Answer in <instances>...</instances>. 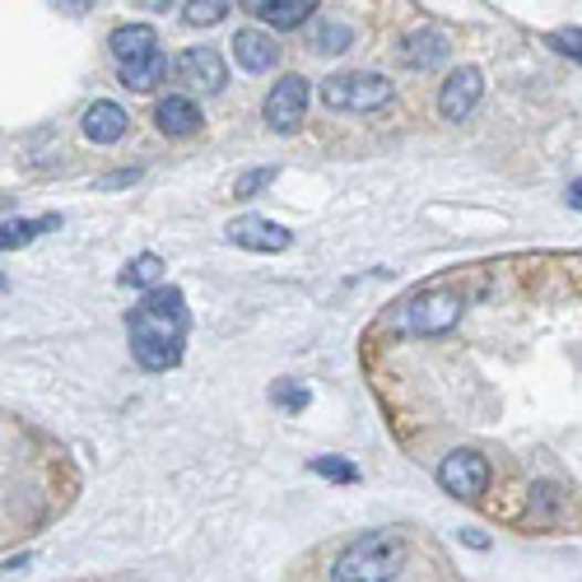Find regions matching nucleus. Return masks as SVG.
Wrapping results in <instances>:
<instances>
[{
    "instance_id": "39448f33",
    "label": "nucleus",
    "mask_w": 582,
    "mask_h": 582,
    "mask_svg": "<svg viewBox=\"0 0 582 582\" xmlns=\"http://www.w3.org/2000/svg\"><path fill=\"white\" fill-rule=\"evenodd\" d=\"M438 485L447 489L453 499H480L489 489V461L471 447H457V453H447L443 466H438Z\"/></svg>"
},
{
    "instance_id": "393cba45",
    "label": "nucleus",
    "mask_w": 582,
    "mask_h": 582,
    "mask_svg": "<svg viewBox=\"0 0 582 582\" xmlns=\"http://www.w3.org/2000/svg\"><path fill=\"white\" fill-rule=\"evenodd\" d=\"M136 168H131V173H112V177H103V187H126V183H136Z\"/></svg>"
},
{
    "instance_id": "9b49d317",
    "label": "nucleus",
    "mask_w": 582,
    "mask_h": 582,
    "mask_svg": "<svg viewBox=\"0 0 582 582\" xmlns=\"http://www.w3.org/2000/svg\"><path fill=\"white\" fill-rule=\"evenodd\" d=\"M107 48H112V56H117V65L126 71V65H141L145 56L159 52V33H154L149 24H122V29H112Z\"/></svg>"
},
{
    "instance_id": "f257e3e1",
    "label": "nucleus",
    "mask_w": 582,
    "mask_h": 582,
    "mask_svg": "<svg viewBox=\"0 0 582 582\" xmlns=\"http://www.w3.org/2000/svg\"><path fill=\"white\" fill-rule=\"evenodd\" d=\"M187 326L191 312L183 289L159 284L141 294V303L126 312V331H131V354L145 373H168L183 364V345H187Z\"/></svg>"
},
{
    "instance_id": "a878e982",
    "label": "nucleus",
    "mask_w": 582,
    "mask_h": 582,
    "mask_svg": "<svg viewBox=\"0 0 582 582\" xmlns=\"http://www.w3.org/2000/svg\"><path fill=\"white\" fill-rule=\"evenodd\" d=\"M461 541H466V545H476V550H485V545H489L480 531H461Z\"/></svg>"
},
{
    "instance_id": "1a4fd4ad",
    "label": "nucleus",
    "mask_w": 582,
    "mask_h": 582,
    "mask_svg": "<svg viewBox=\"0 0 582 582\" xmlns=\"http://www.w3.org/2000/svg\"><path fill=\"white\" fill-rule=\"evenodd\" d=\"M177 80L187 89H200V94H219L224 84H229V65L215 48H187L177 56Z\"/></svg>"
},
{
    "instance_id": "f03ea898",
    "label": "nucleus",
    "mask_w": 582,
    "mask_h": 582,
    "mask_svg": "<svg viewBox=\"0 0 582 582\" xmlns=\"http://www.w3.org/2000/svg\"><path fill=\"white\" fill-rule=\"evenodd\" d=\"M410 559V545L396 531H368L350 541L331 564V582H392Z\"/></svg>"
},
{
    "instance_id": "f8f14e48",
    "label": "nucleus",
    "mask_w": 582,
    "mask_h": 582,
    "mask_svg": "<svg viewBox=\"0 0 582 582\" xmlns=\"http://www.w3.org/2000/svg\"><path fill=\"white\" fill-rule=\"evenodd\" d=\"M80 126H84V136L94 141V145H117L122 136H126V126H131V117H126V107H117V103H89V112L80 117Z\"/></svg>"
},
{
    "instance_id": "7ed1b4c3",
    "label": "nucleus",
    "mask_w": 582,
    "mask_h": 582,
    "mask_svg": "<svg viewBox=\"0 0 582 582\" xmlns=\"http://www.w3.org/2000/svg\"><path fill=\"white\" fill-rule=\"evenodd\" d=\"M322 103L331 112H377L392 103V84L377 71H341L322 84Z\"/></svg>"
},
{
    "instance_id": "bb28decb",
    "label": "nucleus",
    "mask_w": 582,
    "mask_h": 582,
    "mask_svg": "<svg viewBox=\"0 0 582 582\" xmlns=\"http://www.w3.org/2000/svg\"><path fill=\"white\" fill-rule=\"evenodd\" d=\"M564 200H569V206H573V210L582 206V183H578V177H573V187H569V196H564Z\"/></svg>"
},
{
    "instance_id": "6e6552de",
    "label": "nucleus",
    "mask_w": 582,
    "mask_h": 582,
    "mask_svg": "<svg viewBox=\"0 0 582 582\" xmlns=\"http://www.w3.org/2000/svg\"><path fill=\"white\" fill-rule=\"evenodd\" d=\"M480 98H485V75L476 71V65H461V71H453V75L443 80L438 112H443L447 122H461V117H471Z\"/></svg>"
},
{
    "instance_id": "aec40b11",
    "label": "nucleus",
    "mask_w": 582,
    "mask_h": 582,
    "mask_svg": "<svg viewBox=\"0 0 582 582\" xmlns=\"http://www.w3.org/2000/svg\"><path fill=\"white\" fill-rule=\"evenodd\" d=\"M312 48H318L322 56H341L354 48V33L350 24H318V38H312Z\"/></svg>"
},
{
    "instance_id": "cd10ccee",
    "label": "nucleus",
    "mask_w": 582,
    "mask_h": 582,
    "mask_svg": "<svg viewBox=\"0 0 582 582\" xmlns=\"http://www.w3.org/2000/svg\"><path fill=\"white\" fill-rule=\"evenodd\" d=\"M0 289H6V276H0Z\"/></svg>"
},
{
    "instance_id": "4be33fe9",
    "label": "nucleus",
    "mask_w": 582,
    "mask_h": 582,
    "mask_svg": "<svg viewBox=\"0 0 582 582\" xmlns=\"http://www.w3.org/2000/svg\"><path fill=\"white\" fill-rule=\"evenodd\" d=\"M312 471L326 476V480H345V485L360 480V466L345 461V457H312Z\"/></svg>"
},
{
    "instance_id": "4468645a",
    "label": "nucleus",
    "mask_w": 582,
    "mask_h": 582,
    "mask_svg": "<svg viewBox=\"0 0 582 582\" xmlns=\"http://www.w3.org/2000/svg\"><path fill=\"white\" fill-rule=\"evenodd\" d=\"M154 122H159L164 136L183 141V136H196L200 131V107L187 94H168V98H159V107H154Z\"/></svg>"
},
{
    "instance_id": "2eb2a0df",
    "label": "nucleus",
    "mask_w": 582,
    "mask_h": 582,
    "mask_svg": "<svg viewBox=\"0 0 582 582\" xmlns=\"http://www.w3.org/2000/svg\"><path fill=\"white\" fill-rule=\"evenodd\" d=\"M248 10L261 19V24H271L276 33H284V29H303L318 6H312V0H252Z\"/></svg>"
},
{
    "instance_id": "412c9836",
    "label": "nucleus",
    "mask_w": 582,
    "mask_h": 582,
    "mask_svg": "<svg viewBox=\"0 0 582 582\" xmlns=\"http://www.w3.org/2000/svg\"><path fill=\"white\" fill-rule=\"evenodd\" d=\"M271 183H276V164H266V168H248V173H238L233 196H238V200H252V196H261Z\"/></svg>"
},
{
    "instance_id": "9d476101",
    "label": "nucleus",
    "mask_w": 582,
    "mask_h": 582,
    "mask_svg": "<svg viewBox=\"0 0 582 582\" xmlns=\"http://www.w3.org/2000/svg\"><path fill=\"white\" fill-rule=\"evenodd\" d=\"M447 56H453V42H447V33H438V29H415L406 42H401V61H406L410 71H438Z\"/></svg>"
},
{
    "instance_id": "f3484780",
    "label": "nucleus",
    "mask_w": 582,
    "mask_h": 582,
    "mask_svg": "<svg viewBox=\"0 0 582 582\" xmlns=\"http://www.w3.org/2000/svg\"><path fill=\"white\" fill-rule=\"evenodd\" d=\"M122 284H126V289H141V294L159 289V284H164V257H154V252L131 257L126 271H122Z\"/></svg>"
},
{
    "instance_id": "a211bd4d",
    "label": "nucleus",
    "mask_w": 582,
    "mask_h": 582,
    "mask_svg": "<svg viewBox=\"0 0 582 582\" xmlns=\"http://www.w3.org/2000/svg\"><path fill=\"white\" fill-rule=\"evenodd\" d=\"M164 75H168V56L154 52V56H145L141 65H126V71H122V84L136 89V94H149L154 84H164Z\"/></svg>"
},
{
    "instance_id": "6ab92c4d",
    "label": "nucleus",
    "mask_w": 582,
    "mask_h": 582,
    "mask_svg": "<svg viewBox=\"0 0 582 582\" xmlns=\"http://www.w3.org/2000/svg\"><path fill=\"white\" fill-rule=\"evenodd\" d=\"M308 401H312V392H308V383H299V377H280V383L271 387V406L284 410V415H299Z\"/></svg>"
},
{
    "instance_id": "20e7f679",
    "label": "nucleus",
    "mask_w": 582,
    "mask_h": 582,
    "mask_svg": "<svg viewBox=\"0 0 582 582\" xmlns=\"http://www.w3.org/2000/svg\"><path fill=\"white\" fill-rule=\"evenodd\" d=\"M461 308H466V299L457 294V289L434 284V289H424V294H415L406 308H401V318H406V326L415 335H443V331H453L461 322Z\"/></svg>"
},
{
    "instance_id": "b1692460",
    "label": "nucleus",
    "mask_w": 582,
    "mask_h": 582,
    "mask_svg": "<svg viewBox=\"0 0 582 582\" xmlns=\"http://www.w3.org/2000/svg\"><path fill=\"white\" fill-rule=\"evenodd\" d=\"M550 42H554V52H564V56H582V33L578 29H564V33H550Z\"/></svg>"
},
{
    "instance_id": "5701e85b",
    "label": "nucleus",
    "mask_w": 582,
    "mask_h": 582,
    "mask_svg": "<svg viewBox=\"0 0 582 582\" xmlns=\"http://www.w3.org/2000/svg\"><path fill=\"white\" fill-rule=\"evenodd\" d=\"M224 14H229V6H224V0H206V6L196 0V6H187V24H196V29L206 24V29H210V24H219Z\"/></svg>"
},
{
    "instance_id": "0eeeda50",
    "label": "nucleus",
    "mask_w": 582,
    "mask_h": 582,
    "mask_svg": "<svg viewBox=\"0 0 582 582\" xmlns=\"http://www.w3.org/2000/svg\"><path fill=\"white\" fill-rule=\"evenodd\" d=\"M224 233H229L233 248H248V252H284L289 242H294V233H289L284 224L261 219V215H238Z\"/></svg>"
},
{
    "instance_id": "423d86ee",
    "label": "nucleus",
    "mask_w": 582,
    "mask_h": 582,
    "mask_svg": "<svg viewBox=\"0 0 582 582\" xmlns=\"http://www.w3.org/2000/svg\"><path fill=\"white\" fill-rule=\"evenodd\" d=\"M308 80L303 75H284L276 80V89L266 94V126L280 131V136H294L303 126V112H308Z\"/></svg>"
},
{
    "instance_id": "dca6fc26",
    "label": "nucleus",
    "mask_w": 582,
    "mask_h": 582,
    "mask_svg": "<svg viewBox=\"0 0 582 582\" xmlns=\"http://www.w3.org/2000/svg\"><path fill=\"white\" fill-rule=\"evenodd\" d=\"M61 215H42V219H0V252H14V248H29L38 233L56 229Z\"/></svg>"
},
{
    "instance_id": "ddd939ff",
    "label": "nucleus",
    "mask_w": 582,
    "mask_h": 582,
    "mask_svg": "<svg viewBox=\"0 0 582 582\" xmlns=\"http://www.w3.org/2000/svg\"><path fill=\"white\" fill-rule=\"evenodd\" d=\"M233 56H238V65H242L248 75H261V71H271V65L280 61V48H276L271 33H261V29H238Z\"/></svg>"
}]
</instances>
